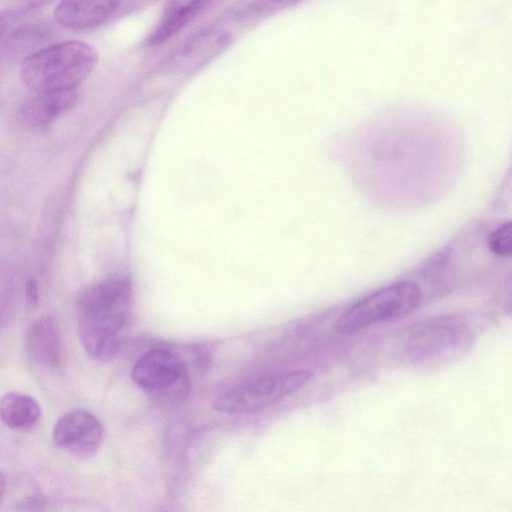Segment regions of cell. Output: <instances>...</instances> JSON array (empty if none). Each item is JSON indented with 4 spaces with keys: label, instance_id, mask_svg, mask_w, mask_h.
<instances>
[{
    "label": "cell",
    "instance_id": "6da1fadb",
    "mask_svg": "<svg viewBox=\"0 0 512 512\" xmlns=\"http://www.w3.org/2000/svg\"><path fill=\"white\" fill-rule=\"evenodd\" d=\"M131 306V284L123 275L109 276L86 288L77 304V331L85 351L106 361L117 353Z\"/></svg>",
    "mask_w": 512,
    "mask_h": 512
},
{
    "label": "cell",
    "instance_id": "7a4b0ae2",
    "mask_svg": "<svg viewBox=\"0 0 512 512\" xmlns=\"http://www.w3.org/2000/svg\"><path fill=\"white\" fill-rule=\"evenodd\" d=\"M98 58L97 51L88 43H54L22 60L20 78L33 93L78 89L96 67Z\"/></svg>",
    "mask_w": 512,
    "mask_h": 512
},
{
    "label": "cell",
    "instance_id": "3957f363",
    "mask_svg": "<svg viewBox=\"0 0 512 512\" xmlns=\"http://www.w3.org/2000/svg\"><path fill=\"white\" fill-rule=\"evenodd\" d=\"M474 329L461 316L439 315L411 326L404 348L411 362L447 366L466 355L475 343Z\"/></svg>",
    "mask_w": 512,
    "mask_h": 512
},
{
    "label": "cell",
    "instance_id": "277c9868",
    "mask_svg": "<svg viewBox=\"0 0 512 512\" xmlns=\"http://www.w3.org/2000/svg\"><path fill=\"white\" fill-rule=\"evenodd\" d=\"M421 300L422 291L416 282L397 281L354 303L337 319L334 329L338 334L346 335L378 323L397 320L416 310Z\"/></svg>",
    "mask_w": 512,
    "mask_h": 512
},
{
    "label": "cell",
    "instance_id": "5b68a950",
    "mask_svg": "<svg viewBox=\"0 0 512 512\" xmlns=\"http://www.w3.org/2000/svg\"><path fill=\"white\" fill-rule=\"evenodd\" d=\"M313 373L306 369L285 370L260 375L224 389L212 406L227 414H247L269 407L307 385Z\"/></svg>",
    "mask_w": 512,
    "mask_h": 512
},
{
    "label": "cell",
    "instance_id": "8992f818",
    "mask_svg": "<svg viewBox=\"0 0 512 512\" xmlns=\"http://www.w3.org/2000/svg\"><path fill=\"white\" fill-rule=\"evenodd\" d=\"M131 378L149 399L161 405H178L190 393L191 378L184 360L166 348L144 353L134 364Z\"/></svg>",
    "mask_w": 512,
    "mask_h": 512
},
{
    "label": "cell",
    "instance_id": "52a82bcc",
    "mask_svg": "<svg viewBox=\"0 0 512 512\" xmlns=\"http://www.w3.org/2000/svg\"><path fill=\"white\" fill-rule=\"evenodd\" d=\"M56 446L78 457L88 458L97 453L103 441V428L97 417L83 409L62 415L54 425Z\"/></svg>",
    "mask_w": 512,
    "mask_h": 512
},
{
    "label": "cell",
    "instance_id": "ba28073f",
    "mask_svg": "<svg viewBox=\"0 0 512 512\" xmlns=\"http://www.w3.org/2000/svg\"><path fill=\"white\" fill-rule=\"evenodd\" d=\"M233 42L232 34L222 28L198 32L183 43L171 58V66L182 74H192L206 67Z\"/></svg>",
    "mask_w": 512,
    "mask_h": 512
},
{
    "label": "cell",
    "instance_id": "9c48e42d",
    "mask_svg": "<svg viewBox=\"0 0 512 512\" xmlns=\"http://www.w3.org/2000/svg\"><path fill=\"white\" fill-rule=\"evenodd\" d=\"M121 1L60 0L54 9V20L69 30H90L110 19L120 7Z\"/></svg>",
    "mask_w": 512,
    "mask_h": 512
},
{
    "label": "cell",
    "instance_id": "30bf717a",
    "mask_svg": "<svg viewBox=\"0 0 512 512\" xmlns=\"http://www.w3.org/2000/svg\"><path fill=\"white\" fill-rule=\"evenodd\" d=\"M26 349L39 365L55 368L62 359L61 339L57 325L50 316L35 319L26 331Z\"/></svg>",
    "mask_w": 512,
    "mask_h": 512
},
{
    "label": "cell",
    "instance_id": "8fae6325",
    "mask_svg": "<svg viewBox=\"0 0 512 512\" xmlns=\"http://www.w3.org/2000/svg\"><path fill=\"white\" fill-rule=\"evenodd\" d=\"M78 89L33 93L22 108V116L34 128H45L78 101Z\"/></svg>",
    "mask_w": 512,
    "mask_h": 512
},
{
    "label": "cell",
    "instance_id": "7c38bea8",
    "mask_svg": "<svg viewBox=\"0 0 512 512\" xmlns=\"http://www.w3.org/2000/svg\"><path fill=\"white\" fill-rule=\"evenodd\" d=\"M210 0H166L159 20L146 39L147 46L165 43L179 33Z\"/></svg>",
    "mask_w": 512,
    "mask_h": 512
},
{
    "label": "cell",
    "instance_id": "4fadbf2b",
    "mask_svg": "<svg viewBox=\"0 0 512 512\" xmlns=\"http://www.w3.org/2000/svg\"><path fill=\"white\" fill-rule=\"evenodd\" d=\"M2 422L10 429L26 430L36 425L41 417L37 401L26 394L10 392L0 401Z\"/></svg>",
    "mask_w": 512,
    "mask_h": 512
},
{
    "label": "cell",
    "instance_id": "5bb4252c",
    "mask_svg": "<svg viewBox=\"0 0 512 512\" xmlns=\"http://www.w3.org/2000/svg\"><path fill=\"white\" fill-rule=\"evenodd\" d=\"M488 248L501 257L512 256V220L496 227L488 236Z\"/></svg>",
    "mask_w": 512,
    "mask_h": 512
},
{
    "label": "cell",
    "instance_id": "9a60e30c",
    "mask_svg": "<svg viewBox=\"0 0 512 512\" xmlns=\"http://www.w3.org/2000/svg\"><path fill=\"white\" fill-rule=\"evenodd\" d=\"M47 31L42 28H24L19 31H15L8 39L6 48L8 52H19L22 49H27L29 46H33L35 42L42 39Z\"/></svg>",
    "mask_w": 512,
    "mask_h": 512
},
{
    "label": "cell",
    "instance_id": "2e32d148",
    "mask_svg": "<svg viewBox=\"0 0 512 512\" xmlns=\"http://www.w3.org/2000/svg\"><path fill=\"white\" fill-rule=\"evenodd\" d=\"M299 0H255L248 7V17H261L293 5Z\"/></svg>",
    "mask_w": 512,
    "mask_h": 512
},
{
    "label": "cell",
    "instance_id": "e0dca14e",
    "mask_svg": "<svg viewBox=\"0 0 512 512\" xmlns=\"http://www.w3.org/2000/svg\"><path fill=\"white\" fill-rule=\"evenodd\" d=\"M39 299L38 286L34 280H30L26 285V300L29 305L36 306Z\"/></svg>",
    "mask_w": 512,
    "mask_h": 512
}]
</instances>
